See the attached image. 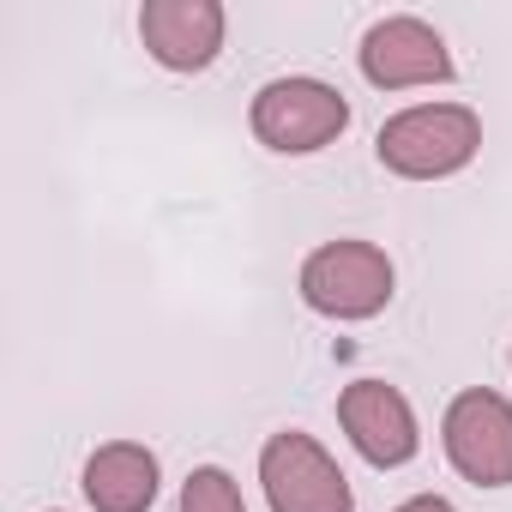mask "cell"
I'll return each mask as SVG.
<instances>
[{"label": "cell", "instance_id": "6da1fadb", "mask_svg": "<svg viewBox=\"0 0 512 512\" xmlns=\"http://www.w3.org/2000/svg\"><path fill=\"white\" fill-rule=\"evenodd\" d=\"M476 145H482V127L458 103H422V109H404L380 127V163L398 175H416V181L464 169L476 157Z\"/></svg>", "mask_w": 512, "mask_h": 512}, {"label": "cell", "instance_id": "7a4b0ae2", "mask_svg": "<svg viewBox=\"0 0 512 512\" xmlns=\"http://www.w3.org/2000/svg\"><path fill=\"white\" fill-rule=\"evenodd\" d=\"M302 296L314 314L368 320L392 302V260L374 241H326L302 266Z\"/></svg>", "mask_w": 512, "mask_h": 512}, {"label": "cell", "instance_id": "3957f363", "mask_svg": "<svg viewBox=\"0 0 512 512\" xmlns=\"http://www.w3.org/2000/svg\"><path fill=\"white\" fill-rule=\"evenodd\" d=\"M350 109L332 85L320 79H278L253 97V133L272 151H320L344 133Z\"/></svg>", "mask_w": 512, "mask_h": 512}, {"label": "cell", "instance_id": "277c9868", "mask_svg": "<svg viewBox=\"0 0 512 512\" xmlns=\"http://www.w3.org/2000/svg\"><path fill=\"white\" fill-rule=\"evenodd\" d=\"M260 482L272 512H350V482L344 470L308 440V434H272L260 452Z\"/></svg>", "mask_w": 512, "mask_h": 512}, {"label": "cell", "instance_id": "5b68a950", "mask_svg": "<svg viewBox=\"0 0 512 512\" xmlns=\"http://www.w3.org/2000/svg\"><path fill=\"white\" fill-rule=\"evenodd\" d=\"M446 458L476 488L512 482V404L500 392H458L446 410Z\"/></svg>", "mask_w": 512, "mask_h": 512}, {"label": "cell", "instance_id": "8992f818", "mask_svg": "<svg viewBox=\"0 0 512 512\" xmlns=\"http://www.w3.org/2000/svg\"><path fill=\"white\" fill-rule=\"evenodd\" d=\"M362 73L380 91L440 85V79H452V55H446V43H440L434 25H422V19H380L362 37Z\"/></svg>", "mask_w": 512, "mask_h": 512}, {"label": "cell", "instance_id": "52a82bcc", "mask_svg": "<svg viewBox=\"0 0 512 512\" xmlns=\"http://www.w3.org/2000/svg\"><path fill=\"white\" fill-rule=\"evenodd\" d=\"M338 416H344V434L356 440V452L380 470L404 464L416 452V416L404 404V392H392L386 380H356L344 386L338 398Z\"/></svg>", "mask_w": 512, "mask_h": 512}, {"label": "cell", "instance_id": "ba28073f", "mask_svg": "<svg viewBox=\"0 0 512 512\" xmlns=\"http://www.w3.org/2000/svg\"><path fill=\"white\" fill-rule=\"evenodd\" d=\"M139 37L163 67H211L217 43H223V7L217 0H151L139 13Z\"/></svg>", "mask_w": 512, "mask_h": 512}, {"label": "cell", "instance_id": "9c48e42d", "mask_svg": "<svg viewBox=\"0 0 512 512\" xmlns=\"http://www.w3.org/2000/svg\"><path fill=\"white\" fill-rule=\"evenodd\" d=\"M85 494L97 512H145L157 500V458L133 440H115L85 464Z\"/></svg>", "mask_w": 512, "mask_h": 512}, {"label": "cell", "instance_id": "30bf717a", "mask_svg": "<svg viewBox=\"0 0 512 512\" xmlns=\"http://www.w3.org/2000/svg\"><path fill=\"white\" fill-rule=\"evenodd\" d=\"M181 512H247V506H241V494L223 470H193L187 488H181Z\"/></svg>", "mask_w": 512, "mask_h": 512}, {"label": "cell", "instance_id": "8fae6325", "mask_svg": "<svg viewBox=\"0 0 512 512\" xmlns=\"http://www.w3.org/2000/svg\"><path fill=\"white\" fill-rule=\"evenodd\" d=\"M398 512H452V506H446L440 494H416V500H404Z\"/></svg>", "mask_w": 512, "mask_h": 512}]
</instances>
